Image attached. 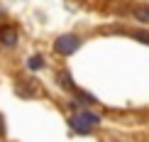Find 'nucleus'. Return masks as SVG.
Instances as JSON below:
<instances>
[{
    "instance_id": "9b49d317",
    "label": "nucleus",
    "mask_w": 149,
    "mask_h": 142,
    "mask_svg": "<svg viewBox=\"0 0 149 142\" xmlns=\"http://www.w3.org/2000/svg\"><path fill=\"white\" fill-rule=\"evenodd\" d=\"M0 17H5V8H3V5H0Z\"/></svg>"
},
{
    "instance_id": "0eeeda50",
    "label": "nucleus",
    "mask_w": 149,
    "mask_h": 142,
    "mask_svg": "<svg viewBox=\"0 0 149 142\" xmlns=\"http://www.w3.org/2000/svg\"><path fill=\"white\" fill-rule=\"evenodd\" d=\"M27 69H29V71H39V69H44V57H39V54L29 57V59H27Z\"/></svg>"
},
{
    "instance_id": "f03ea898",
    "label": "nucleus",
    "mask_w": 149,
    "mask_h": 142,
    "mask_svg": "<svg viewBox=\"0 0 149 142\" xmlns=\"http://www.w3.org/2000/svg\"><path fill=\"white\" fill-rule=\"evenodd\" d=\"M78 47H81V37L76 34H59L56 39H54V52L61 54V57H71L73 52H78Z\"/></svg>"
},
{
    "instance_id": "20e7f679",
    "label": "nucleus",
    "mask_w": 149,
    "mask_h": 142,
    "mask_svg": "<svg viewBox=\"0 0 149 142\" xmlns=\"http://www.w3.org/2000/svg\"><path fill=\"white\" fill-rule=\"evenodd\" d=\"M0 44L3 47H15L17 44V29L12 24H0Z\"/></svg>"
},
{
    "instance_id": "9d476101",
    "label": "nucleus",
    "mask_w": 149,
    "mask_h": 142,
    "mask_svg": "<svg viewBox=\"0 0 149 142\" xmlns=\"http://www.w3.org/2000/svg\"><path fill=\"white\" fill-rule=\"evenodd\" d=\"M5 130H8V127H5V118H3V115H0V137H3V135H5Z\"/></svg>"
},
{
    "instance_id": "1a4fd4ad",
    "label": "nucleus",
    "mask_w": 149,
    "mask_h": 142,
    "mask_svg": "<svg viewBox=\"0 0 149 142\" xmlns=\"http://www.w3.org/2000/svg\"><path fill=\"white\" fill-rule=\"evenodd\" d=\"M130 37H134V39L144 42V44H149V32H144V29H132L130 32Z\"/></svg>"
},
{
    "instance_id": "7ed1b4c3",
    "label": "nucleus",
    "mask_w": 149,
    "mask_h": 142,
    "mask_svg": "<svg viewBox=\"0 0 149 142\" xmlns=\"http://www.w3.org/2000/svg\"><path fill=\"white\" fill-rule=\"evenodd\" d=\"M15 88H17V93L24 96V98L39 96V93H42V86H39V81H34V78H17Z\"/></svg>"
},
{
    "instance_id": "f257e3e1",
    "label": "nucleus",
    "mask_w": 149,
    "mask_h": 142,
    "mask_svg": "<svg viewBox=\"0 0 149 142\" xmlns=\"http://www.w3.org/2000/svg\"><path fill=\"white\" fill-rule=\"evenodd\" d=\"M71 130L78 132V135H88L91 130H95L98 125H100V118H98L95 113H91V110H81V113L71 115Z\"/></svg>"
},
{
    "instance_id": "39448f33",
    "label": "nucleus",
    "mask_w": 149,
    "mask_h": 142,
    "mask_svg": "<svg viewBox=\"0 0 149 142\" xmlns=\"http://www.w3.org/2000/svg\"><path fill=\"white\" fill-rule=\"evenodd\" d=\"M132 15H134V20H137V22L149 24V5H134V8H132Z\"/></svg>"
},
{
    "instance_id": "423d86ee",
    "label": "nucleus",
    "mask_w": 149,
    "mask_h": 142,
    "mask_svg": "<svg viewBox=\"0 0 149 142\" xmlns=\"http://www.w3.org/2000/svg\"><path fill=\"white\" fill-rule=\"evenodd\" d=\"M56 83H59L64 91H73V88H76V86H73V78H71V73H69V71H59V73H56Z\"/></svg>"
},
{
    "instance_id": "6e6552de",
    "label": "nucleus",
    "mask_w": 149,
    "mask_h": 142,
    "mask_svg": "<svg viewBox=\"0 0 149 142\" xmlns=\"http://www.w3.org/2000/svg\"><path fill=\"white\" fill-rule=\"evenodd\" d=\"M73 93H76V98L83 103V106H93V103H98V101H95V96L86 93V91H76V88H73Z\"/></svg>"
}]
</instances>
